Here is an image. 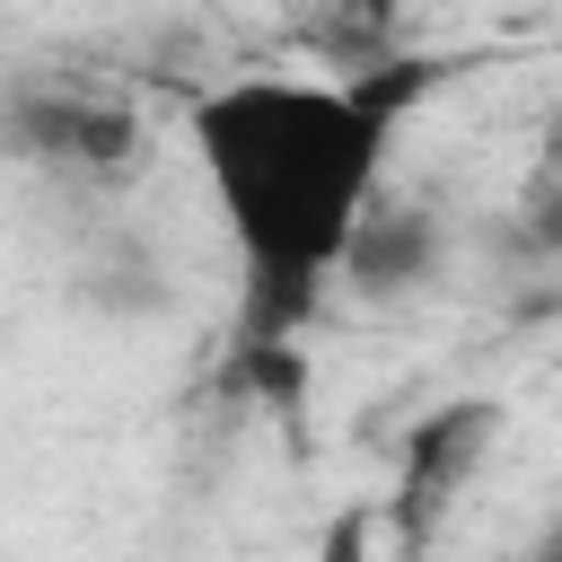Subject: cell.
I'll use <instances>...</instances> for the list:
<instances>
[{
  "instance_id": "cell-6",
  "label": "cell",
  "mask_w": 562,
  "mask_h": 562,
  "mask_svg": "<svg viewBox=\"0 0 562 562\" xmlns=\"http://www.w3.org/2000/svg\"><path fill=\"white\" fill-rule=\"evenodd\" d=\"M553 176H562V105H553Z\"/></svg>"
},
{
  "instance_id": "cell-4",
  "label": "cell",
  "mask_w": 562,
  "mask_h": 562,
  "mask_svg": "<svg viewBox=\"0 0 562 562\" xmlns=\"http://www.w3.org/2000/svg\"><path fill=\"white\" fill-rule=\"evenodd\" d=\"M430 272H439V220L430 211H395V202H369L360 228H351V246H342V263H334V281H351L369 299L413 290Z\"/></svg>"
},
{
  "instance_id": "cell-1",
  "label": "cell",
  "mask_w": 562,
  "mask_h": 562,
  "mask_svg": "<svg viewBox=\"0 0 562 562\" xmlns=\"http://www.w3.org/2000/svg\"><path fill=\"white\" fill-rule=\"evenodd\" d=\"M430 61H378L334 79H228L193 105L202 184L246 263V334H290L334 281L360 211L378 202L386 140L413 97H430Z\"/></svg>"
},
{
  "instance_id": "cell-2",
  "label": "cell",
  "mask_w": 562,
  "mask_h": 562,
  "mask_svg": "<svg viewBox=\"0 0 562 562\" xmlns=\"http://www.w3.org/2000/svg\"><path fill=\"white\" fill-rule=\"evenodd\" d=\"M0 140L18 158H53V167H123L140 149V114L123 97H88V88H18L0 105Z\"/></svg>"
},
{
  "instance_id": "cell-3",
  "label": "cell",
  "mask_w": 562,
  "mask_h": 562,
  "mask_svg": "<svg viewBox=\"0 0 562 562\" xmlns=\"http://www.w3.org/2000/svg\"><path fill=\"white\" fill-rule=\"evenodd\" d=\"M492 430H501V404H439L413 439H404V474H395V527L404 536H430L439 509L474 483V465L492 457Z\"/></svg>"
},
{
  "instance_id": "cell-5",
  "label": "cell",
  "mask_w": 562,
  "mask_h": 562,
  "mask_svg": "<svg viewBox=\"0 0 562 562\" xmlns=\"http://www.w3.org/2000/svg\"><path fill=\"white\" fill-rule=\"evenodd\" d=\"M544 553H562V509H553V527H544Z\"/></svg>"
}]
</instances>
